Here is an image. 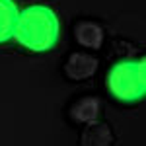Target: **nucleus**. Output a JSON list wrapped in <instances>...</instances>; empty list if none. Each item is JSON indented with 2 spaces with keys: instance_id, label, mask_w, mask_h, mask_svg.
<instances>
[{
  "instance_id": "1",
  "label": "nucleus",
  "mask_w": 146,
  "mask_h": 146,
  "mask_svg": "<svg viewBox=\"0 0 146 146\" xmlns=\"http://www.w3.org/2000/svg\"><path fill=\"white\" fill-rule=\"evenodd\" d=\"M60 31V22L53 8L43 4H31L20 12L14 37L22 47L43 53L56 45Z\"/></svg>"
},
{
  "instance_id": "2",
  "label": "nucleus",
  "mask_w": 146,
  "mask_h": 146,
  "mask_svg": "<svg viewBox=\"0 0 146 146\" xmlns=\"http://www.w3.org/2000/svg\"><path fill=\"white\" fill-rule=\"evenodd\" d=\"M107 90L123 103H136L146 92V62L123 60L113 64L107 72Z\"/></svg>"
},
{
  "instance_id": "3",
  "label": "nucleus",
  "mask_w": 146,
  "mask_h": 146,
  "mask_svg": "<svg viewBox=\"0 0 146 146\" xmlns=\"http://www.w3.org/2000/svg\"><path fill=\"white\" fill-rule=\"evenodd\" d=\"M98 70V58L88 53H72L64 64V74L70 80H88Z\"/></svg>"
},
{
  "instance_id": "4",
  "label": "nucleus",
  "mask_w": 146,
  "mask_h": 146,
  "mask_svg": "<svg viewBox=\"0 0 146 146\" xmlns=\"http://www.w3.org/2000/svg\"><path fill=\"white\" fill-rule=\"evenodd\" d=\"M74 37L82 47L88 49H100L103 43V27L90 20H80L74 25Z\"/></svg>"
},
{
  "instance_id": "5",
  "label": "nucleus",
  "mask_w": 146,
  "mask_h": 146,
  "mask_svg": "<svg viewBox=\"0 0 146 146\" xmlns=\"http://www.w3.org/2000/svg\"><path fill=\"white\" fill-rule=\"evenodd\" d=\"M101 113V101L94 96H86V98H80L78 101H74V105L70 107V117L76 121V123H96L98 117Z\"/></svg>"
},
{
  "instance_id": "6",
  "label": "nucleus",
  "mask_w": 146,
  "mask_h": 146,
  "mask_svg": "<svg viewBox=\"0 0 146 146\" xmlns=\"http://www.w3.org/2000/svg\"><path fill=\"white\" fill-rule=\"evenodd\" d=\"M18 16L20 10L14 0H0V45L8 43L14 37Z\"/></svg>"
},
{
  "instance_id": "7",
  "label": "nucleus",
  "mask_w": 146,
  "mask_h": 146,
  "mask_svg": "<svg viewBox=\"0 0 146 146\" xmlns=\"http://www.w3.org/2000/svg\"><path fill=\"white\" fill-rule=\"evenodd\" d=\"M113 133L107 123H90L80 135V146H111Z\"/></svg>"
}]
</instances>
